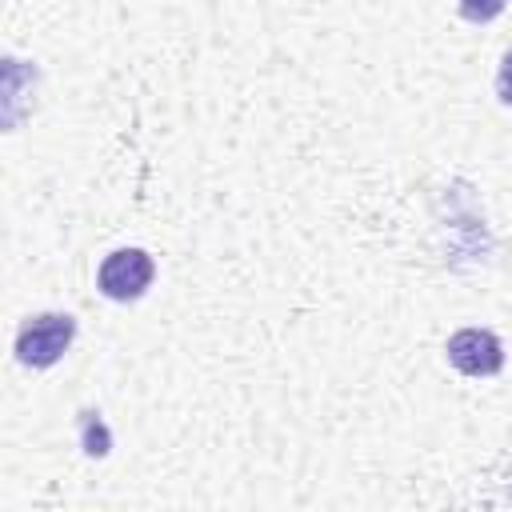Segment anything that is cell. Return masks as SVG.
Wrapping results in <instances>:
<instances>
[{"mask_svg":"<svg viewBox=\"0 0 512 512\" xmlns=\"http://www.w3.org/2000/svg\"><path fill=\"white\" fill-rule=\"evenodd\" d=\"M76 340V320L68 312L28 316L16 332V360L28 368H52Z\"/></svg>","mask_w":512,"mask_h":512,"instance_id":"6da1fadb","label":"cell"},{"mask_svg":"<svg viewBox=\"0 0 512 512\" xmlns=\"http://www.w3.org/2000/svg\"><path fill=\"white\" fill-rule=\"evenodd\" d=\"M152 276H156V264L144 248H116V252L104 256V264L96 272V288L108 300L128 304V300H140L148 292Z\"/></svg>","mask_w":512,"mask_h":512,"instance_id":"7a4b0ae2","label":"cell"},{"mask_svg":"<svg viewBox=\"0 0 512 512\" xmlns=\"http://www.w3.org/2000/svg\"><path fill=\"white\" fill-rule=\"evenodd\" d=\"M448 364L464 376H496L504 368V344L488 328H460L444 344Z\"/></svg>","mask_w":512,"mask_h":512,"instance_id":"3957f363","label":"cell"},{"mask_svg":"<svg viewBox=\"0 0 512 512\" xmlns=\"http://www.w3.org/2000/svg\"><path fill=\"white\" fill-rule=\"evenodd\" d=\"M80 440L88 456H108V428L100 424V412H80Z\"/></svg>","mask_w":512,"mask_h":512,"instance_id":"277c9868","label":"cell"},{"mask_svg":"<svg viewBox=\"0 0 512 512\" xmlns=\"http://www.w3.org/2000/svg\"><path fill=\"white\" fill-rule=\"evenodd\" d=\"M496 96H500V104H512V48L504 52L500 72H496Z\"/></svg>","mask_w":512,"mask_h":512,"instance_id":"5b68a950","label":"cell"}]
</instances>
